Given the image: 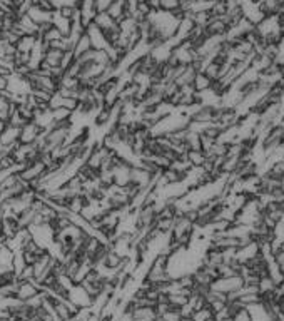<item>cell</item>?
Masks as SVG:
<instances>
[{"instance_id":"1","label":"cell","mask_w":284,"mask_h":321,"mask_svg":"<svg viewBox=\"0 0 284 321\" xmlns=\"http://www.w3.org/2000/svg\"><path fill=\"white\" fill-rule=\"evenodd\" d=\"M47 132V127H42L35 122V120H30L25 122L20 127V134H18V142L20 144H33L40 135H44Z\"/></svg>"},{"instance_id":"2","label":"cell","mask_w":284,"mask_h":321,"mask_svg":"<svg viewBox=\"0 0 284 321\" xmlns=\"http://www.w3.org/2000/svg\"><path fill=\"white\" fill-rule=\"evenodd\" d=\"M18 134H20V127H15L7 122L3 131L0 132V144L3 147H12L18 142Z\"/></svg>"},{"instance_id":"3","label":"cell","mask_w":284,"mask_h":321,"mask_svg":"<svg viewBox=\"0 0 284 321\" xmlns=\"http://www.w3.org/2000/svg\"><path fill=\"white\" fill-rule=\"evenodd\" d=\"M85 34L89 35L92 49H105L107 47V42H105V39H104V32H102L94 22H90V24L85 27Z\"/></svg>"},{"instance_id":"4","label":"cell","mask_w":284,"mask_h":321,"mask_svg":"<svg viewBox=\"0 0 284 321\" xmlns=\"http://www.w3.org/2000/svg\"><path fill=\"white\" fill-rule=\"evenodd\" d=\"M107 14L111 15V17L116 22L122 20L124 17L131 15V14H129V10H127V2H124V0H114L111 5H109Z\"/></svg>"},{"instance_id":"5","label":"cell","mask_w":284,"mask_h":321,"mask_svg":"<svg viewBox=\"0 0 284 321\" xmlns=\"http://www.w3.org/2000/svg\"><path fill=\"white\" fill-rule=\"evenodd\" d=\"M207 156L204 151L200 149H189L187 152H185V161L189 162V166H191L192 169H200L204 166V162H206Z\"/></svg>"},{"instance_id":"6","label":"cell","mask_w":284,"mask_h":321,"mask_svg":"<svg viewBox=\"0 0 284 321\" xmlns=\"http://www.w3.org/2000/svg\"><path fill=\"white\" fill-rule=\"evenodd\" d=\"M111 109L105 107V105H102V107L97 109V112L94 114L92 117V124L96 127H104V129H107V126L111 124Z\"/></svg>"},{"instance_id":"7","label":"cell","mask_w":284,"mask_h":321,"mask_svg":"<svg viewBox=\"0 0 284 321\" xmlns=\"http://www.w3.org/2000/svg\"><path fill=\"white\" fill-rule=\"evenodd\" d=\"M27 15L30 18H32L33 22H35L37 25H40V24H44V22H52V15H54V12H45V10H42V9H39V7L33 3L32 7L29 9V12H27Z\"/></svg>"},{"instance_id":"8","label":"cell","mask_w":284,"mask_h":321,"mask_svg":"<svg viewBox=\"0 0 284 321\" xmlns=\"http://www.w3.org/2000/svg\"><path fill=\"white\" fill-rule=\"evenodd\" d=\"M92 22L97 25L100 30H111L114 27H117V22L109 15L107 12H97L96 17L92 18Z\"/></svg>"},{"instance_id":"9","label":"cell","mask_w":284,"mask_h":321,"mask_svg":"<svg viewBox=\"0 0 284 321\" xmlns=\"http://www.w3.org/2000/svg\"><path fill=\"white\" fill-rule=\"evenodd\" d=\"M35 42H37V35H30V34H25V35L18 37L17 44H15V49H17V52L30 54V51L33 49Z\"/></svg>"},{"instance_id":"10","label":"cell","mask_w":284,"mask_h":321,"mask_svg":"<svg viewBox=\"0 0 284 321\" xmlns=\"http://www.w3.org/2000/svg\"><path fill=\"white\" fill-rule=\"evenodd\" d=\"M211 84H213V81H211L209 77H207L204 72H196L194 75V81H192V87H194L196 92H207V90L211 89Z\"/></svg>"},{"instance_id":"11","label":"cell","mask_w":284,"mask_h":321,"mask_svg":"<svg viewBox=\"0 0 284 321\" xmlns=\"http://www.w3.org/2000/svg\"><path fill=\"white\" fill-rule=\"evenodd\" d=\"M62 57H64V51H60V49H52L50 47L44 54V60L50 67H60V60H62Z\"/></svg>"},{"instance_id":"12","label":"cell","mask_w":284,"mask_h":321,"mask_svg":"<svg viewBox=\"0 0 284 321\" xmlns=\"http://www.w3.org/2000/svg\"><path fill=\"white\" fill-rule=\"evenodd\" d=\"M90 49H92V44H90L89 35H87V34L84 32L77 39V42L74 44V55H75V57H79V55H82L84 52L90 51Z\"/></svg>"},{"instance_id":"13","label":"cell","mask_w":284,"mask_h":321,"mask_svg":"<svg viewBox=\"0 0 284 321\" xmlns=\"http://www.w3.org/2000/svg\"><path fill=\"white\" fill-rule=\"evenodd\" d=\"M72 114L69 109L66 107H57V109H52V116H54V120H69L72 119Z\"/></svg>"},{"instance_id":"14","label":"cell","mask_w":284,"mask_h":321,"mask_svg":"<svg viewBox=\"0 0 284 321\" xmlns=\"http://www.w3.org/2000/svg\"><path fill=\"white\" fill-rule=\"evenodd\" d=\"M62 107L69 109L70 112H75L79 107V99L77 97H64L62 99Z\"/></svg>"},{"instance_id":"15","label":"cell","mask_w":284,"mask_h":321,"mask_svg":"<svg viewBox=\"0 0 284 321\" xmlns=\"http://www.w3.org/2000/svg\"><path fill=\"white\" fill-rule=\"evenodd\" d=\"M177 9H179V0H161V10L174 12Z\"/></svg>"},{"instance_id":"16","label":"cell","mask_w":284,"mask_h":321,"mask_svg":"<svg viewBox=\"0 0 284 321\" xmlns=\"http://www.w3.org/2000/svg\"><path fill=\"white\" fill-rule=\"evenodd\" d=\"M39 9H42V10H45V12H55V7L52 5V2L50 0H39V2L35 3Z\"/></svg>"},{"instance_id":"17","label":"cell","mask_w":284,"mask_h":321,"mask_svg":"<svg viewBox=\"0 0 284 321\" xmlns=\"http://www.w3.org/2000/svg\"><path fill=\"white\" fill-rule=\"evenodd\" d=\"M96 2V10L97 12H107L109 5L114 2V0H94Z\"/></svg>"},{"instance_id":"18","label":"cell","mask_w":284,"mask_h":321,"mask_svg":"<svg viewBox=\"0 0 284 321\" xmlns=\"http://www.w3.org/2000/svg\"><path fill=\"white\" fill-rule=\"evenodd\" d=\"M12 75H14V69H12V67H9V66H5L3 62H0V77L9 79V77H12Z\"/></svg>"},{"instance_id":"19","label":"cell","mask_w":284,"mask_h":321,"mask_svg":"<svg viewBox=\"0 0 284 321\" xmlns=\"http://www.w3.org/2000/svg\"><path fill=\"white\" fill-rule=\"evenodd\" d=\"M147 3L152 10H161V0H147Z\"/></svg>"},{"instance_id":"20","label":"cell","mask_w":284,"mask_h":321,"mask_svg":"<svg viewBox=\"0 0 284 321\" xmlns=\"http://www.w3.org/2000/svg\"><path fill=\"white\" fill-rule=\"evenodd\" d=\"M7 87H9V79L0 77V90H5Z\"/></svg>"},{"instance_id":"21","label":"cell","mask_w":284,"mask_h":321,"mask_svg":"<svg viewBox=\"0 0 284 321\" xmlns=\"http://www.w3.org/2000/svg\"><path fill=\"white\" fill-rule=\"evenodd\" d=\"M278 270H279V273H281L283 276H284V261H283V263H278Z\"/></svg>"},{"instance_id":"22","label":"cell","mask_w":284,"mask_h":321,"mask_svg":"<svg viewBox=\"0 0 284 321\" xmlns=\"http://www.w3.org/2000/svg\"><path fill=\"white\" fill-rule=\"evenodd\" d=\"M5 124H7V122H2V120H0V132L3 131V127H5Z\"/></svg>"},{"instance_id":"23","label":"cell","mask_w":284,"mask_h":321,"mask_svg":"<svg viewBox=\"0 0 284 321\" xmlns=\"http://www.w3.org/2000/svg\"><path fill=\"white\" fill-rule=\"evenodd\" d=\"M32 2H33V3H37V2H39V0H32Z\"/></svg>"},{"instance_id":"24","label":"cell","mask_w":284,"mask_h":321,"mask_svg":"<svg viewBox=\"0 0 284 321\" xmlns=\"http://www.w3.org/2000/svg\"><path fill=\"white\" fill-rule=\"evenodd\" d=\"M139 2H147V0H139Z\"/></svg>"}]
</instances>
